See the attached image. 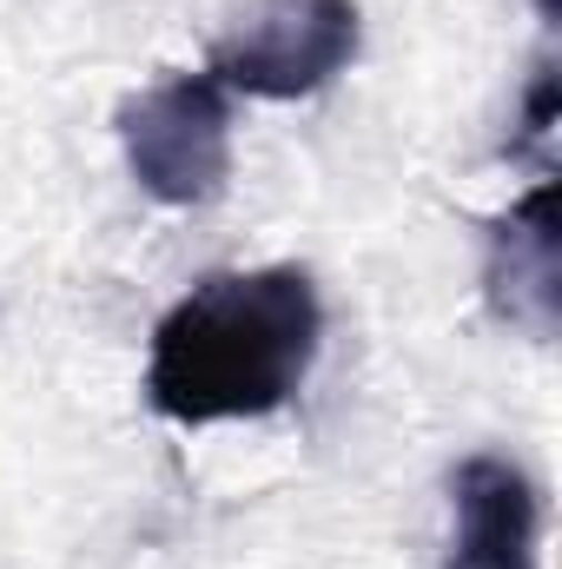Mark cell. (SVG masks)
Segmentation results:
<instances>
[{
    "instance_id": "cell-1",
    "label": "cell",
    "mask_w": 562,
    "mask_h": 569,
    "mask_svg": "<svg viewBox=\"0 0 562 569\" xmlns=\"http://www.w3.org/2000/svg\"><path fill=\"white\" fill-rule=\"evenodd\" d=\"M324 338L318 284L298 266L212 272L159 325L145 358V405L172 425H232L291 405Z\"/></svg>"
},
{
    "instance_id": "cell-2",
    "label": "cell",
    "mask_w": 562,
    "mask_h": 569,
    "mask_svg": "<svg viewBox=\"0 0 562 569\" xmlns=\"http://www.w3.org/2000/svg\"><path fill=\"white\" fill-rule=\"evenodd\" d=\"M358 60V0H232L212 80L252 100H304Z\"/></svg>"
},
{
    "instance_id": "cell-3",
    "label": "cell",
    "mask_w": 562,
    "mask_h": 569,
    "mask_svg": "<svg viewBox=\"0 0 562 569\" xmlns=\"http://www.w3.org/2000/svg\"><path fill=\"white\" fill-rule=\"evenodd\" d=\"M120 146L159 206H205L232 179V93L212 73H172L120 107Z\"/></svg>"
},
{
    "instance_id": "cell-4",
    "label": "cell",
    "mask_w": 562,
    "mask_h": 569,
    "mask_svg": "<svg viewBox=\"0 0 562 569\" xmlns=\"http://www.w3.org/2000/svg\"><path fill=\"white\" fill-rule=\"evenodd\" d=\"M450 569H536L543 503L510 457H463L450 477Z\"/></svg>"
},
{
    "instance_id": "cell-5",
    "label": "cell",
    "mask_w": 562,
    "mask_h": 569,
    "mask_svg": "<svg viewBox=\"0 0 562 569\" xmlns=\"http://www.w3.org/2000/svg\"><path fill=\"white\" fill-rule=\"evenodd\" d=\"M556 179H543L530 199H516L490 226V311L523 325L530 338H556L562 311V219H556Z\"/></svg>"
},
{
    "instance_id": "cell-6",
    "label": "cell",
    "mask_w": 562,
    "mask_h": 569,
    "mask_svg": "<svg viewBox=\"0 0 562 569\" xmlns=\"http://www.w3.org/2000/svg\"><path fill=\"white\" fill-rule=\"evenodd\" d=\"M556 133V73L550 67H536V87H530V107H523V133H516V152L536 140H550Z\"/></svg>"
},
{
    "instance_id": "cell-7",
    "label": "cell",
    "mask_w": 562,
    "mask_h": 569,
    "mask_svg": "<svg viewBox=\"0 0 562 569\" xmlns=\"http://www.w3.org/2000/svg\"><path fill=\"white\" fill-rule=\"evenodd\" d=\"M536 7H543V20H556V0H536Z\"/></svg>"
}]
</instances>
